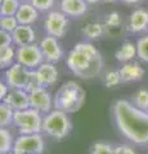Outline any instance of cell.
<instances>
[{"label":"cell","mask_w":148,"mask_h":154,"mask_svg":"<svg viewBox=\"0 0 148 154\" xmlns=\"http://www.w3.org/2000/svg\"><path fill=\"white\" fill-rule=\"evenodd\" d=\"M67 66L76 76L93 79L99 73L103 60L95 46L89 42H77L68 53Z\"/></svg>","instance_id":"cell-2"},{"label":"cell","mask_w":148,"mask_h":154,"mask_svg":"<svg viewBox=\"0 0 148 154\" xmlns=\"http://www.w3.org/2000/svg\"><path fill=\"white\" fill-rule=\"evenodd\" d=\"M7 94H8V85L0 82V102L4 100V98L7 96Z\"/></svg>","instance_id":"cell-34"},{"label":"cell","mask_w":148,"mask_h":154,"mask_svg":"<svg viewBox=\"0 0 148 154\" xmlns=\"http://www.w3.org/2000/svg\"><path fill=\"white\" fill-rule=\"evenodd\" d=\"M39 17V11L31 3H23L16 13V18L20 25H31Z\"/></svg>","instance_id":"cell-17"},{"label":"cell","mask_w":148,"mask_h":154,"mask_svg":"<svg viewBox=\"0 0 148 154\" xmlns=\"http://www.w3.org/2000/svg\"><path fill=\"white\" fill-rule=\"evenodd\" d=\"M16 59L20 64L27 67L28 69H32L43 64L44 55H43L40 46L32 42V44L18 48L16 50Z\"/></svg>","instance_id":"cell-7"},{"label":"cell","mask_w":148,"mask_h":154,"mask_svg":"<svg viewBox=\"0 0 148 154\" xmlns=\"http://www.w3.org/2000/svg\"><path fill=\"white\" fill-rule=\"evenodd\" d=\"M20 2H23V0H20Z\"/></svg>","instance_id":"cell-41"},{"label":"cell","mask_w":148,"mask_h":154,"mask_svg":"<svg viewBox=\"0 0 148 154\" xmlns=\"http://www.w3.org/2000/svg\"><path fill=\"white\" fill-rule=\"evenodd\" d=\"M88 4H95V3H98V2H101V0H85Z\"/></svg>","instance_id":"cell-36"},{"label":"cell","mask_w":148,"mask_h":154,"mask_svg":"<svg viewBox=\"0 0 148 154\" xmlns=\"http://www.w3.org/2000/svg\"><path fill=\"white\" fill-rule=\"evenodd\" d=\"M115 122L120 132L135 144L148 143V113L128 100L120 99L113 105Z\"/></svg>","instance_id":"cell-1"},{"label":"cell","mask_w":148,"mask_h":154,"mask_svg":"<svg viewBox=\"0 0 148 154\" xmlns=\"http://www.w3.org/2000/svg\"><path fill=\"white\" fill-rule=\"evenodd\" d=\"M36 75V80L39 86H50L54 85L58 80V71H57L55 66L50 62H46V63H43L36 68L35 71Z\"/></svg>","instance_id":"cell-12"},{"label":"cell","mask_w":148,"mask_h":154,"mask_svg":"<svg viewBox=\"0 0 148 154\" xmlns=\"http://www.w3.org/2000/svg\"><path fill=\"white\" fill-rule=\"evenodd\" d=\"M4 103H7L13 110H23L30 108V95L26 90L12 89L4 98Z\"/></svg>","instance_id":"cell-13"},{"label":"cell","mask_w":148,"mask_h":154,"mask_svg":"<svg viewBox=\"0 0 148 154\" xmlns=\"http://www.w3.org/2000/svg\"><path fill=\"white\" fill-rule=\"evenodd\" d=\"M14 110L7 103H0V127L9 126L13 122Z\"/></svg>","instance_id":"cell-23"},{"label":"cell","mask_w":148,"mask_h":154,"mask_svg":"<svg viewBox=\"0 0 148 154\" xmlns=\"http://www.w3.org/2000/svg\"><path fill=\"white\" fill-rule=\"evenodd\" d=\"M40 49L44 55V59L50 63H55V62L61 60L62 58V49L58 44V40L54 36H46L40 42Z\"/></svg>","instance_id":"cell-11"},{"label":"cell","mask_w":148,"mask_h":154,"mask_svg":"<svg viewBox=\"0 0 148 154\" xmlns=\"http://www.w3.org/2000/svg\"><path fill=\"white\" fill-rule=\"evenodd\" d=\"M133 102H134L135 107H138L139 109L148 110V90H144V89L139 90L134 95V98H133Z\"/></svg>","instance_id":"cell-26"},{"label":"cell","mask_w":148,"mask_h":154,"mask_svg":"<svg viewBox=\"0 0 148 154\" xmlns=\"http://www.w3.org/2000/svg\"><path fill=\"white\" fill-rule=\"evenodd\" d=\"M115 154H137V153L129 145H118L115 148Z\"/></svg>","instance_id":"cell-33"},{"label":"cell","mask_w":148,"mask_h":154,"mask_svg":"<svg viewBox=\"0 0 148 154\" xmlns=\"http://www.w3.org/2000/svg\"><path fill=\"white\" fill-rule=\"evenodd\" d=\"M68 19L63 12H50L45 19V30L48 35L61 38L67 31Z\"/></svg>","instance_id":"cell-9"},{"label":"cell","mask_w":148,"mask_h":154,"mask_svg":"<svg viewBox=\"0 0 148 154\" xmlns=\"http://www.w3.org/2000/svg\"><path fill=\"white\" fill-rule=\"evenodd\" d=\"M135 55H137V45H134L130 41L124 42L121 45V48L116 51V54H115L116 59L120 60V62H129Z\"/></svg>","instance_id":"cell-19"},{"label":"cell","mask_w":148,"mask_h":154,"mask_svg":"<svg viewBox=\"0 0 148 154\" xmlns=\"http://www.w3.org/2000/svg\"><path fill=\"white\" fill-rule=\"evenodd\" d=\"M12 42H13L12 33L0 28V50L4 49V48H7V46H11Z\"/></svg>","instance_id":"cell-32"},{"label":"cell","mask_w":148,"mask_h":154,"mask_svg":"<svg viewBox=\"0 0 148 154\" xmlns=\"http://www.w3.org/2000/svg\"><path fill=\"white\" fill-rule=\"evenodd\" d=\"M121 75L118 71H113V72H108L104 77V85L107 86V88H113V86H116L121 82Z\"/></svg>","instance_id":"cell-28"},{"label":"cell","mask_w":148,"mask_h":154,"mask_svg":"<svg viewBox=\"0 0 148 154\" xmlns=\"http://www.w3.org/2000/svg\"><path fill=\"white\" fill-rule=\"evenodd\" d=\"M71 128H72V123L68 119L67 113L63 110L55 109L43 119V131L58 140L67 136Z\"/></svg>","instance_id":"cell-5"},{"label":"cell","mask_w":148,"mask_h":154,"mask_svg":"<svg viewBox=\"0 0 148 154\" xmlns=\"http://www.w3.org/2000/svg\"><path fill=\"white\" fill-rule=\"evenodd\" d=\"M92 154H115V148L107 143H95L92 148Z\"/></svg>","instance_id":"cell-29"},{"label":"cell","mask_w":148,"mask_h":154,"mask_svg":"<svg viewBox=\"0 0 148 154\" xmlns=\"http://www.w3.org/2000/svg\"><path fill=\"white\" fill-rule=\"evenodd\" d=\"M85 91L75 81H67L58 89L54 96V107L66 113H76L83 107Z\"/></svg>","instance_id":"cell-3"},{"label":"cell","mask_w":148,"mask_h":154,"mask_svg":"<svg viewBox=\"0 0 148 154\" xmlns=\"http://www.w3.org/2000/svg\"><path fill=\"white\" fill-rule=\"evenodd\" d=\"M20 5H21L20 0H2V5H0V17L16 16Z\"/></svg>","instance_id":"cell-22"},{"label":"cell","mask_w":148,"mask_h":154,"mask_svg":"<svg viewBox=\"0 0 148 154\" xmlns=\"http://www.w3.org/2000/svg\"><path fill=\"white\" fill-rule=\"evenodd\" d=\"M30 107L37 109L39 112L48 113L52 107V98L50 94L43 88V86H36L30 93Z\"/></svg>","instance_id":"cell-10"},{"label":"cell","mask_w":148,"mask_h":154,"mask_svg":"<svg viewBox=\"0 0 148 154\" xmlns=\"http://www.w3.org/2000/svg\"><path fill=\"white\" fill-rule=\"evenodd\" d=\"M34 154H43V153H34Z\"/></svg>","instance_id":"cell-38"},{"label":"cell","mask_w":148,"mask_h":154,"mask_svg":"<svg viewBox=\"0 0 148 154\" xmlns=\"http://www.w3.org/2000/svg\"><path fill=\"white\" fill-rule=\"evenodd\" d=\"M7 85L12 89H22L30 93L32 89L39 86L36 80L35 71L28 69L27 67L20 63L12 64L5 72Z\"/></svg>","instance_id":"cell-4"},{"label":"cell","mask_w":148,"mask_h":154,"mask_svg":"<svg viewBox=\"0 0 148 154\" xmlns=\"http://www.w3.org/2000/svg\"><path fill=\"white\" fill-rule=\"evenodd\" d=\"M13 149V137L7 128L0 127V154H7Z\"/></svg>","instance_id":"cell-21"},{"label":"cell","mask_w":148,"mask_h":154,"mask_svg":"<svg viewBox=\"0 0 148 154\" xmlns=\"http://www.w3.org/2000/svg\"><path fill=\"white\" fill-rule=\"evenodd\" d=\"M125 4H130V5H133V4H138V3H140L143 2V0H122Z\"/></svg>","instance_id":"cell-35"},{"label":"cell","mask_w":148,"mask_h":154,"mask_svg":"<svg viewBox=\"0 0 148 154\" xmlns=\"http://www.w3.org/2000/svg\"><path fill=\"white\" fill-rule=\"evenodd\" d=\"M148 28V12L146 9H135L130 16L129 30L131 32H143Z\"/></svg>","instance_id":"cell-18"},{"label":"cell","mask_w":148,"mask_h":154,"mask_svg":"<svg viewBox=\"0 0 148 154\" xmlns=\"http://www.w3.org/2000/svg\"><path fill=\"white\" fill-rule=\"evenodd\" d=\"M44 140L39 134H26L21 135L13 144L14 154H34L43 153Z\"/></svg>","instance_id":"cell-8"},{"label":"cell","mask_w":148,"mask_h":154,"mask_svg":"<svg viewBox=\"0 0 148 154\" xmlns=\"http://www.w3.org/2000/svg\"><path fill=\"white\" fill-rule=\"evenodd\" d=\"M103 2H106V3H116V2H118V0H103Z\"/></svg>","instance_id":"cell-37"},{"label":"cell","mask_w":148,"mask_h":154,"mask_svg":"<svg viewBox=\"0 0 148 154\" xmlns=\"http://www.w3.org/2000/svg\"><path fill=\"white\" fill-rule=\"evenodd\" d=\"M137 55L142 60L148 62V36L140 37L137 42Z\"/></svg>","instance_id":"cell-27"},{"label":"cell","mask_w":148,"mask_h":154,"mask_svg":"<svg viewBox=\"0 0 148 154\" xmlns=\"http://www.w3.org/2000/svg\"><path fill=\"white\" fill-rule=\"evenodd\" d=\"M0 5H2V0H0Z\"/></svg>","instance_id":"cell-39"},{"label":"cell","mask_w":148,"mask_h":154,"mask_svg":"<svg viewBox=\"0 0 148 154\" xmlns=\"http://www.w3.org/2000/svg\"><path fill=\"white\" fill-rule=\"evenodd\" d=\"M13 42L18 46L28 45L35 41V31L30 25H20L12 32Z\"/></svg>","instance_id":"cell-14"},{"label":"cell","mask_w":148,"mask_h":154,"mask_svg":"<svg viewBox=\"0 0 148 154\" xmlns=\"http://www.w3.org/2000/svg\"><path fill=\"white\" fill-rule=\"evenodd\" d=\"M16 58V51L12 46H7L0 50V68H5L13 64V60Z\"/></svg>","instance_id":"cell-24"},{"label":"cell","mask_w":148,"mask_h":154,"mask_svg":"<svg viewBox=\"0 0 148 154\" xmlns=\"http://www.w3.org/2000/svg\"><path fill=\"white\" fill-rule=\"evenodd\" d=\"M20 26L16 16H4L0 17V28L7 32H13L16 28Z\"/></svg>","instance_id":"cell-25"},{"label":"cell","mask_w":148,"mask_h":154,"mask_svg":"<svg viewBox=\"0 0 148 154\" xmlns=\"http://www.w3.org/2000/svg\"><path fill=\"white\" fill-rule=\"evenodd\" d=\"M7 154H12V153H7ZM13 154H14V153H13Z\"/></svg>","instance_id":"cell-40"},{"label":"cell","mask_w":148,"mask_h":154,"mask_svg":"<svg viewBox=\"0 0 148 154\" xmlns=\"http://www.w3.org/2000/svg\"><path fill=\"white\" fill-rule=\"evenodd\" d=\"M121 75L122 82H135V81H140L142 77L144 76V69L139 63H126L121 67L118 71Z\"/></svg>","instance_id":"cell-16"},{"label":"cell","mask_w":148,"mask_h":154,"mask_svg":"<svg viewBox=\"0 0 148 154\" xmlns=\"http://www.w3.org/2000/svg\"><path fill=\"white\" fill-rule=\"evenodd\" d=\"M121 25V17L117 12H112L108 14V17L106 19V26L107 27H112V28H116Z\"/></svg>","instance_id":"cell-31"},{"label":"cell","mask_w":148,"mask_h":154,"mask_svg":"<svg viewBox=\"0 0 148 154\" xmlns=\"http://www.w3.org/2000/svg\"><path fill=\"white\" fill-rule=\"evenodd\" d=\"M88 11V3L85 0H62L61 12L70 17H80Z\"/></svg>","instance_id":"cell-15"},{"label":"cell","mask_w":148,"mask_h":154,"mask_svg":"<svg viewBox=\"0 0 148 154\" xmlns=\"http://www.w3.org/2000/svg\"><path fill=\"white\" fill-rule=\"evenodd\" d=\"M31 4L39 12H45L54 5V0H31Z\"/></svg>","instance_id":"cell-30"},{"label":"cell","mask_w":148,"mask_h":154,"mask_svg":"<svg viewBox=\"0 0 148 154\" xmlns=\"http://www.w3.org/2000/svg\"><path fill=\"white\" fill-rule=\"evenodd\" d=\"M13 123L20 128L21 135L37 134L40 130H43V119L40 117V112L35 108L14 110Z\"/></svg>","instance_id":"cell-6"},{"label":"cell","mask_w":148,"mask_h":154,"mask_svg":"<svg viewBox=\"0 0 148 154\" xmlns=\"http://www.w3.org/2000/svg\"><path fill=\"white\" fill-rule=\"evenodd\" d=\"M104 32V27L103 25L98 22H93V23H88L85 25V27L83 28V33L88 38H92V40H95V38H99Z\"/></svg>","instance_id":"cell-20"}]
</instances>
